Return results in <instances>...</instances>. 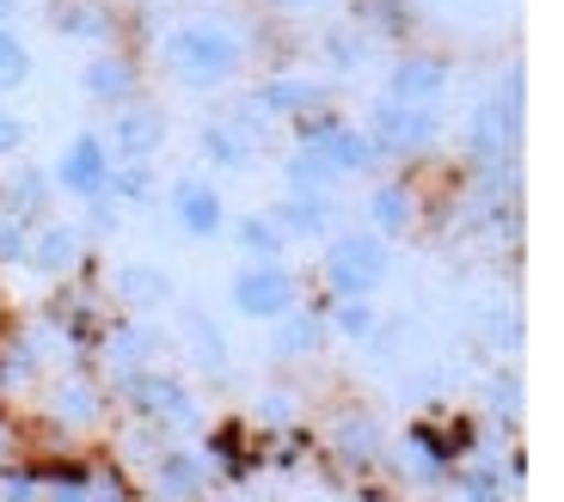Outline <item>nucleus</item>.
Returning a JSON list of instances; mask_svg holds the SVG:
<instances>
[{"label": "nucleus", "instance_id": "nucleus-20", "mask_svg": "<svg viewBox=\"0 0 564 502\" xmlns=\"http://www.w3.org/2000/svg\"><path fill=\"white\" fill-rule=\"evenodd\" d=\"M80 86H86V98H99V105H129L135 98V68H129L123 56H93L80 68Z\"/></svg>", "mask_w": 564, "mask_h": 502}, {"label": "nucleus", "instance_id": "nucleus-29", "mask_svg": "<svg viewBox=\"0 0 564 502\" xmlns=\"http://www.w3.org/2000/svg\"><path fill=\"white\" fill-rule=\"evenodd\" d=\"M0 502H43V478L25 466H0Z\"/></svg>", "mask_w": 564, "mask_h": 502}, {"label": "nucleus", "instance_id": "nucleus-7", "mask_svg": "<svg viewBox=\"0 0 564 502\" xmlns=\"http://www.w3.org/2000/svg\"><path fill=\"white\" fill-rule=\"evenodd\" d=\"M105 154H111V166H135V160H154L160 141H166V117L154 111V105H141V98H129V105H117L111 123H105Z\"/></svg>", "mask_w": 564, "mask_h": 502}, {"label": "nucleus", "instance_id": "nucleus-13", "mask_svg": "<svg viewBox=\"0 0 564 502\" xmlns=\"http://www.w3.org/2000/svg\"><path fill=\"white\" fill-rule=\"evenodd\" d=\"M270 215L282 221V233H289V239H332V233H338V221H344V209L332 203V190H289Z\"/></svg>", "mask_w": 564, "mask_h": 502}, {"label": "nucleus", "instance_id": "nucleus-22", "mask_svg": "<svg viewBox=\"0 0 564 502\" xmlns=\"http://www.w3.org/2000/svg\"><path fill=\"white\" fill-rule=\"evenodd\" d=\"M184 349L203 374H227V337L209 313H184Z\"/></svg>", "mask_w": 564, "mask_h": 502}, {"label": "nucleus", "instance_id": "nucleus-27", "mask_svg": "<svg viewBox=\"0 0 564 502\" xmlns=\"http://www.w3.org/2000/svg\"><path fill=\"white\" fill-rule=\"evenodd\" d=\"M25 80H31V50L0 25V92H19Z\"/></svg>", "mask_w": 564, "mask_h": 502}, {"label": "nucleus", "instance_id": "nucleus-31", "mask_svg": "<svg viewBox=\"0 0 564 502\" xmlns=\"http://www.w3.org/2000/svg\"><path fill=\"white\" fill-rule=\"evenodd\" d=\"M325 50H332V68H338V74H356V68H362V37H350V31H338Z\"/></svg>", "mask_w": 564, "mask_h": 502}, {"label": "nucleus", "instance_id": "nucleus-8", "mask_svg": "<svg viewBox=\"0 0 564 502\" xmlns=\"http://www.w3.org/2000/svg\"><path fill=\"white\" fill-rule=\"evenodd\" d=\"M129 386V405H135L141 423H160V429H191L197 423V405H191V386L160 368H141V374L123 380Z\"/></svg>", "mask_w": 564, "mask_h": 502}, {"label": "nucleus", "instance_id": "nucleus-2", "mask_svg": "<svg viewBox=\"0 0 564 502\" xmlns=\"http://www.w3.org/2000/svg\"><path fill=\"white\" fill-rule=\"evenodd\" d=\"M319 276L332 288V301H368L393 276V245L381 233H368V227H338V233L325 239Z\"/></svg>", "mask_w": 564, "mask_h": 502}, {"label": "nucleus", "instance_id": "nucleus-16", "mask_svg": "<svg viewBox=\"0 0 564 502\" xmlns=\"http://www.w3.org/2000/svg\"><path fill=\"white\" fill-rule=\"evenodd\" d=\"M111 294L129 313H160L172 301V276L154 270V264H117L111 270Z\"/></svg>", "mask_w": 564, "mask_h": 502}, {"label": "nucleus", "instance_id": "nucleus-35", "mask_svg": "<svg viewBox=\"0 0 564 502\" xmlns=\"http://www.w3.org/2000/svg\"><path fill=\"white\" fill-rule=\"evenodd\" d=\"M13 454H19V435H13V423L0 417V466H13Z\"/></svg>", "mask_w": 564, "mask_h": 502}, {"label": "nucleus", "instance_id": "nucleus-24", "mask_svg": "<svg viewBox=\"0 0 564 502\" xmlns=\"http://www.w3.org/2000/svg\"><path fill=\"white\" fill-rule=\"evenodd\" d=\"M240 251L252 258V264H270V258H282V251H289V233H282V221L270 209H252L240 221Z\"/></svg>", "mask_w": 564, "mask_h": 502}, {"label": "nucleus", "instance_id": "nucleus-10", "mask_svg": "<svg viewBox=\"0 0 564 502\" xmlns=\"http://www.w3.org/2000/svg\"><path fill=\"white\" fill-rule=\"evenodd\" d=\"M448 80H454V62L417 50V56L393 62V74H387V98H393V105H436V98L448 92Z\"/></svg>", "mask_w": 564, "mask_h": 502}, {"label": "nucleus", "instance_id": "nucleus-12", "mask_svg": "<svg viewBox=\"0 0 564 502\" xmlns=\"http://www.w3.org/2000/svg\"><path fill=\"white\" fill-rule=\"evenodd\" d=\"M148 490L160 502H197L209 490V460L191 454V447H160L154 454V472H148Z\"/></svg>", "mask_w": 564, "mask_h": 502}, {"label": "nucleus", "instance_id": "nucleus-17", "mask_svg": "<svg viewBox=\"0 0 564 502\" xmlns=\"http://www.w3.org/2000/svg\"><path fill=\"white\" fill-rule=\"evenodd\" d=\"M154 349H160V337L148 331V325L123 319V325H111V331H105V368H111L117 380H129V374H141V368L154 362Z\"/></svg>", "mask_w": 564, "mask_h": 502}, {"label": "nucleus", "instance_id": "nucleus-3", "mask_svg": "<svg viewBox=\"0 0 564 502\" xmlns=\"http://www.w3.org/2000/svg\"><path fill=\"white\" fill-rule=\"evenodd\" d=\"M227 301H234L240 319L276 325L282 313L301 307V282H295V270L282 264V258H270V264H252V258H246V264L234 270V282H227Z\"/></svg>", "mask_w": 564, "mask_h": 502}, {"label": "nucleus", "instance_id": "nucleus-36", "mask_svg": "<svg viewBox=\"0 0 564 502\" xmlns=\"http://www.w3.org/2000/svg\"><path fill=\"white\" fill-rule=\"evenodd\" d=\"M0 221H7V209H0Z\"/></svg>", "mask_w": 564, "mask_h": 502}, {"label": "nucleus", "instance_id": "nucleus-34", "mask_svg": "<svg viewBox=\"0 0 564 502\" xmlns=\"http://www.w3.org/2000/svg\"><path fill=\"white\" fill-rule=\"evenodd\" d=\"M276 13H289V19H301V13H325V7H338V0H270Z\"/></svg>", "mask_w": 564, "mask_h": 502}, {"label": "nucleus", "instance_id": "nucleus-26", "mask_svg": "<svg viewBox=\"0 0 564 502\" xmlns=\"http://www.w3.org/2000/svg\"><path fill=\"white\" fill-rule=\"evenodd\" d=\"M325 331L350 337V343H368V337H375V307H368V301H332V307H325Z\"/></svg>", "mask_w": 564, "mask_h": 502}, {"label": "nucleus", "instance_id": "nucleus-9", "mask_svg": "<svg viewBox=\"0 0 564 502\" xmlns=\"http://www.w3.org/2000/svg\"><path fill=\"white\" fill-rule=\"evenodd\" d=\"M258 123H264V117H252V111L215 117V123L197 129V154L209 160L215 172H252L258 166Z\"/></svg>", "mask_w": 564, "mask_h": 502}, {"label": "nucleus", "instance_id": "nucleus-28", "mask_svg": "<svg viewBox=\"0 0 564 502\" xmlns=\"http://www.w3.org/2000/svg\"><path fill=\"white\" fill-rule=\"evenodd\" d=\"M56 31H68V37H105L111 19H105V7H68V13H56Z\"/></svg>", "mask_w": 564, "mask_h": 502}, {"label": "nucleus", "instance_id": "nucleus-11", "mask_svg": "<svg viewBox=\"0 0 564 502\" xmlns=\"http://www.w3.org/2000/svg\"><path fill=\"white\" fill-rule=\"evenodd\" d=\"M172 221L184 227L191 239H215L227 227V203H221V190H215L203 172H184L178 184H172Z\"/></svg>", "mask_w": 564, "mask_h": 502}, {"label": "nucleus", "instance_id": "nucleus-5", "mask_svg": "<svg viewBox=\"0 0 564 502\" xmlns=\"http://www.w3.org/2000/svg\"><path fill=\"white\" fill-rule=\"evenodd\" d=\"M301 154H313L332 178H356V172L375 166V148L356 123H338V117H301Z\"/></svg>", "mask_w": 564, "mask_h": 502}, {"label": "nucleus", "instance_id": "nucleus-1", "mask_svg": "<svg viewBox=\"0 0 564 502\" xmlns=\"http://www.w3.org/2000/svg\"><path fill=\"white\" fill-rule=\"evenodd\" d=\"M160 62H166V74L178 86L215 92V86H227L246 68V43H240V31H227L221 19H184V25H172L166 37H160Z\"/></svg>", "mask_w": 564, "mask_h": 502}, {"label": "nucleus", "instance_id": "nucleus-33", "mask_svg": "<svg viewBox=\"0 0 564 502\" xmlns=\"http://www.w3.org/2000/svg\"><path fill=\"white\" fill-rule=\"evenodd\" d=\"M25 239H31V227L7 215V221H0V264H19V258H25Z\"/></svg>", "mask_w": 564, "mask_h": 502}, {"label": "nucleus", "instance_id": "nucleus-32", "mask_svg": "<svg viewBox=\"0 0 564 502\" xmlns=\"http://www.w3.org/2000/svg\"><path fill=\"white\" fill-rule=\"evenodd\" d=\"M25 117H13V111H0V160H19L25 154Z\"/></svg>", "mask_w": 564, "mask_h": 502}, {"label": "nucleus", "instance_id": "nucleus-30", "mask_svg": "<svg viewBox=\"0 0 564 502\" xmlns=\"http://www.w3.org/2000/svg\"><path fill=\"white\" fill-rule=\"evenodd\" d=\"M338 454H344V460H356V466H362L368 454H375V423H368V417L344 423V429H338Z\"/></svg>", "mask_w": 564, "mask_h": 502}, {"label": "nucleus", "instance_id": "nucleus-23", "mask_svg": "<svg viewBox=\"0 0 564 502\" xmlns=\"http://www.w3.org/2000/svg\"><path fill=\"white\" fill-rule=\"evenodd\" d=\"M56 423H68V429H93V423H105V399L93 380H62L56 386Z\"/></svg>", "mask_w": 564, "mask_h": 502}, {"label": "nucleus", "instance_id": "nucleus-25", "mask_svg": "<svg viewBox=\"0 0 564 502\" xmlns=\"http://www.w3.org/2000/svg\"><path fill=\"white\" fill-rule=\"evenodd\" d=\"M203 460L221 466L227 478H240L246 466H258V454H246V429H240V423H227V429H215L209 441H203Z\"/></svg>", "mask_w": 564, "mask_h": 502}, {"label": "nucleus", "instance_id": "nucleus-18", "mask_svg": "<svg viewBox=\"0 0 564 502\" xmlns=\"http://www.w3.org/2000/svg\"><path fill=\"white\" fill-rule=\"evenodd\" d=\"M25 264L37 270V276H68L74 264H80V233L74 227H37V233L25 239Z\"/></svg>", "mask_w": 564, "mask_h": 502}, {"label": "nucleus", "instance_id": "nucleus-19", "mask_svg": "<svg viewBox=\"0 0 564 502\" xmlns=\"http://www.w3.org/2000/svg\"><path fill=\"white\" fill-rule=\"evenodd\" d=\"M411 221H417V196H411V184H381V190L368 196V233H381L387 245H393L399 233H411Z\"/></svg>", "mask_w": 564, "mask_h": 502}, {"label": "nucleus", "instance_id": "nucleus-4", "mask_svg": "<svg viewBox=\"0 0 564 502\" xmlns=\"http://www.w3.org/2000/svg\"><path fill=\"white\" fill-rule=\"evenodd\" d=\"M362 135L375 148V160H417L442 141V117H436V105H393L387 98V105H375Z\"/></svg>", "mask_w": 564, "mask_h": 502}, {"label": "nucleus", "instance_id": "nucleus-6", "mask_svg": "<svg viewBox=\"0 0 564 502\" xmlns=\"http://www.w3.org/2000/svg\"><path fill=\"white\" fill-rule=\"evenodd\" d=\"M50 190L74 196V203L111 196V154H105V141L99 135H74L56 154V166H50Z\"/></svg>", "mask_w": 564, "mask_h": 502}, {"label": "nucleus", "instance_id": "nucleus-14", "mask_svg": "<svg viewBox=\"0 0 564 502\" xmlns=\"http://www.w3.org/2000/svg\"><path fill=\"white\" fill-rule=\"evenodd\" d=\"M325 105V86L307 80V74H282V80H264L252 98H246V111L252 117H313Z\"/></svg>", "mask_w": 564, "mask_h": 502}, {"label": "nucleus", "instance_id": "nucleus-15", "mask_svg": "<svg viewBox=\"0 0 564 502\" xmlns=\"http://www.w3.org/2000/svg\"><path fill=\"white\" fill-rule=\"evenodd\" d=\"M325 337H332V331H325V307L301 301L295 313H282V319H276V343H270V349H276L282 362H307V356H319V349H325Z\"/></svg>", "mask_w": 564, "mask_h": 502}, {"label": "nucleus", "instance_id": "nucleus-21", "mask_svg": "<svg viewBox=\"0 0 564 502\" xmlns=\"http://www.w3.org/2000/svg\"><path fill=\"white\" fill-rule=\"evenodd\" d=\"M43 196H50V172H37V166H25V160H13V172H7V184H0V209L13 215V221H31Z\"/></svg>", "mask_w": 564, "mask_h": 502}]
</instances>
